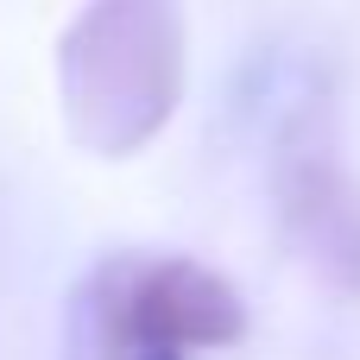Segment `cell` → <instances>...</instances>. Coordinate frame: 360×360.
<instances>
[{
    "label": "cell",
    "mask_w": 360,
    "mask_h": 360,
    "mask_svg": "<svg viewBox=\"0 0 360 360\" xmlns=\"http://www.w3.org/2000/svg\"><path fill=\"white\" fill-rule=\"evenodd\" d=\"M57 101L70 139L101 158L152 146L184 101V6L89 0L57 44Z\"/></svg>",
    "instance_id": "obj_1"
},
{
    "label": "cell",
    "mask_w": 360,
    "mask_h": 360,
    "mask_svg": "<svg viewBox=\"0 0 360 360\" xmlns=\"http://www.w3.org/2000/svg\"><path fill=\"white\" fill-rule=\"evenodd\" d=\"M101 323L114 360H190L196 348H234L247 335V304L221 272L196 259H146V266H108Z\"/></svg>",
    "instance_id": "obj_2"
},
{
    "label": "cell",
    "mask_w": 360,
    "mask_h": 360,
    "mask_svg": "<svg viewBox=\"0 0 360 360\" xmlns=\"http://www.w3.org/2000/svg\"><path fill=\"white\" fill-rule=\"evenodd\" d=\"M278 196H285V221H291L297 247L310 253V266H323L335 285L360 291V190H354V177L329 152L291 146V158L278 165Z\"/></svg>",
    "instance_id": "obj_3"
},
{
    "label": "cell",
    "mask_w": 360,
    "mask_h": 360,
    "mask_svg": "<svg viewBox=\"0 0 360 360\" xmlns=\"http://www.w3.org/2000/svg\"><path fill=\"white\" fill-rule=\"evenodd\" d=\"M139 360H171V354H139Z\"/></svg>",
    "instance_id": "obj_4"
}]
</instances>
